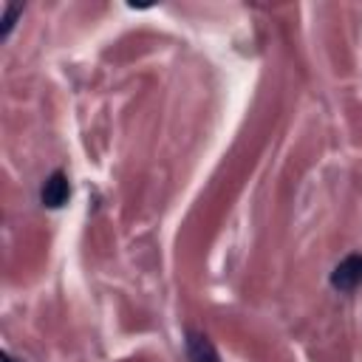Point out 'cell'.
Returning a JSON list of instances; mask_svg holds the SVG:
<instances>
[{
	"label": "cell",
	"mask_w": 362,
	"mask_h": 362,
	"mask_svg": "<svg viewBox=\"0 0 362 362\" xmlns=\"http://www.w3.org/2000/svg\"><path fill=\"white\" fill-rule=\"evenodd\" d=\"M23 14V3H6L3 6V25H0V40H6L8 34H11V28H14V20Z\"/></svg>",
	"instance_id": "obj_4"
},
{
	"label": "cell",
	"mask_w": 362,
	"mask_h": 362,
	"mask_svg": "<svg viewBox=\"0 0 362 362\" xmlns=\"http://www.w3.org/2000/svg\"><path fill=\"white\" fill-rule=\"evenodd\" d=\"M331 288L339 291V294H351L362 286V255H345L334 269H331V277H328Z\"/></svg>",
	"instance_id": "obj_1"
},
{
	"label": "cell",
	"mask_w": 362,
	"mask_h": 362,
	"mask_svg": "<svg viewBox=\"0 0 362 362\" xmlns=\"http://www.w3.org/2000/svg\"><path fill=\"white\" fill-rule=\"evenodd\" d=\"M187 356L189 362H221L212 339L198 331H187Z\"/></svg>",
	"instance_id": "obj_3"
},
{
	"label": "cell",
	"mask_w": 362,
	"mask_h": 362,
	"mask_svg": "<svg viewBox=\"0 0 362 362\" xmlns=\"http://www.w3.org/2000/svg\"><path fill=\"white\" fill-rule=\"evenodd\" d=\"M71 198V184H68V175L65 170H54L45 181H42V189H40V201L45 209H62Z\"/></svg>",
	"instance_id": "obj_2"
},
{
	"label": "cell",
	"mask_w": 362,
	"mask_h": 362,
	"mask_svg": "<svg viewBox=\"0 0 362 362\" xmlns=\"http://www.w3.org/2000/svg\"><path fill=\"white\" fill-rule=\"evenodd\" d=\"M3 362H17V359H14L11 354H6V351H3Z\"/></svg>",
	"instance_id": "obj_5"
}]
</instances>
